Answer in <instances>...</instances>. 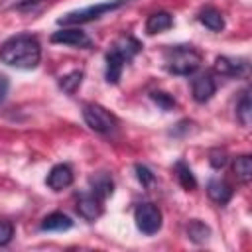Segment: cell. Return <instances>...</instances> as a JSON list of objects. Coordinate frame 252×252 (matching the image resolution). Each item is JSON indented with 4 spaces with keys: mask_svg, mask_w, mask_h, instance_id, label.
Listing matches in <instances>:
<instances>
[{
    "mask_svg": "<svg viewBox=\"0 0 252 252\" xmlns=\"http://www.w3.org/2000/svg\"><path fill=\"white\" fill-rule=\"evenodd\" d=\"M0 61L16 69H35L41 61V43L32 33H18L0 45Z\"/></svg>",
    "mask_w": 252,
    "mask_h": 252,
    "instance_id": "1",
    "label": "cell"
},
{
    "mask_svg": "<svg viewBox=\"0 0 252 252\" xmlns=\"http://www.w3.org/2000/svg\"><path fill=\"white\" fill-rule=\"evenodd\" d=\"M142 41L136 39L132 33H122L118 35L110 49L104 53V61H106V71H104V79L110 85H118L124 67L142 51Z\"/></svg>",
    "mask_w": 252,
    "mask_h": 252,
    "instance_id": "2",
    "label": "cell"
},
{
    "mask_svg": "<svg viewBox=\"0 0 252 252\" xmlns=\"http://www.w3.org/2000/svg\"><path fill=\"white\" fill-rule=\"evenodd\" d=\"M203 55L195 45L179 43V45H167L163 51V67L171 75H193L201 67Z\"/></svg>",
    "mask_w": 252,
    "mask_h": 252,
    "instance_id": "3",
    "label": "cell"
},
{
    "mask_svg": "<svg viewBox=\"0 0 252 252\" xmlns=\"http://www.w3.org/2000/svg\"><path fill=\"white\" fill-rule=\"evenodd\" d=\"M128 2L132 0H106V2H98V4H91V6H85V8H79V10H73V12H67L63 14L61 18H57V24L59 26H81V24H89V22H94L98 18H102L104 14L108 12H114L122 6H126Z\"/></svg>",
    "mask_w": 252,
    "mask_h": 252,
    "instance_id": "4",
    "label": "cell"
},
{
    "mask_svg": "<svg viewBox=\"0 0 252 252\" xmlns=\"http://www.w3.org/2000/svg\"><path fill=\"white\" fill-rule=\"evenodd\" d=\"M81 114L85 124L100 136H112L118 130V118L98 102H85Z\"/></svg>",
    "mask_w": 252,
    "mask_h": 252,
    "instance_id": "5",
    "label": "cell"
},
{
    "mask_svg": "<svg viewBox=\"0 0 252 252\" xmlns=\"http://www.w3.org/2000/svg\"><path fill=\"white\" fill-rule=\"evenodd\" d=\"M134 220L142 234L152 236L161 228V211L154 203H140L134 209Z\"/></svg>",
    "mask_w": 252,
    "mask_h": 252,
    "instance_id": "6",
    "label": "cell"
},
{
    "mask_svg": "<svg viewBox=\"0 0 252 252\" xmlns=\"http://www.w3.org/2000/svg\"><path fill=\"white\" fill-rule=\"evenodd\" d=\"M51 43H61V45H69L75 49H91L94 43L93 39L79 28L75 26H65L63 30H57L51 33Z\"/></svg>",
    "mask_w": 252,
    "mask_h": 252,
    "instance_id": "7",
    "label": "cell"
},
{
    "mask_svg": "<svg viewBox=\"0 0 252 252\" xmlns=\"http://www.w3.org/2000/svg\"><path fill=\"white\" fill-rule=\"evenodd\" d=\"M102 203L104 201H100L93 191H81L75 197V209H77L79 217L89 222L96 220L102 215Z\"/></svg>",
    "mask_w": 252,
    "mask_h": 252,
    "instance_id": "8",
    "label": "cell"
},
{
    "mask_svg": "<svg viewBox=\"0 0 252 252\" xmlns=\"http://www.w3.org/2000/svg\"><path fill=\"white\" fill-rule=\"evenodd\" d=\"M217 93V83L211 73H199L191 79V96L197 104H205Z\"/></svg>",
    "mask_w": 252,
    "mask_h": 252,
    "instance_id": "9",
    "label": "cell"
},
{
    "mask_svg": "<svg viewBox=\"0 0 252 252\" xmlns=\"http://www.w3.org/2000/svg\"><path fill=\"white\" fill-rule=\"evenodd\" d=\"M215 73L224 75V77H242L248 73V61L242 57H228V55H219L213 65Z\"/></svg>",
    "mask_w": 252,
    "mask_h": 252,
    "instance_id": "10",
    "label": "cell"
},
{
    "mask_svg": "<svg viewBox=\"0 0 252 252\" xmlns=\"http://www.w3.org/2000/svg\"><path fill=\"white\" fill-rule=\"evenodd\" d=\"M73 179H75L73 167L69 163H57L49 169V173L45 177V183L51 191H63V189L73 185Z\"/></svg>",
    "mask_w": 252,
    "mask_h": 252,
    "instance_id": "11",
    "label": "cell"
},
{
    "mask_svg": "<svg viewBox=\"0 0 252 252\" xmlns=\"http://www.w3.org/2000/svg\"><path fill=\"white\" fill-rule=\"evenodd\" d=\"M207 195L213 203H217L219 207H224L226 203H230L232 195H234V189L232 185L222 179V177H211L207 181Z\"/></svg>",
    "mask_w": 252,
    "mask_h": 252,
    "instance_id": "12",
    "label": "cell"
},
{
    "mask_svg": "<svg viewBox=\"0 0 252 252\" xmlns=\"http://www.w3.org/2000/svg\"><path fill=\"white\" fill-rule=\"evenodd\" d=\"M89 187L100 201H106L114 193V179L108 171H96L89 177Z\"/></svg>",
    "mask_w": 252,
    "mask_h": 252,
    "instance_id": "13",
    "label": "cell"
},
{
    "mask_svg": "<svg viewBox=\"0 0 252 252\" xmlns=\"http://www.w3.org/2000/svg\"><path fill=\"white\" fill-rule=\"evenodd\" d=\"M197 20H199V24H203L205 28H209L211 32H222L224 30V16L215 6L201 8L199 14H197Z\"/></svg>",
    "mask_w": 252,
    "mask_h": 252,
    "instance_id": "14",
    "label": "cell"
},
{
    "mask_svg": "<svg viewBox=\"0 0 252 252\" xmlns=\"http://www.w3.org/2000/svg\"><path fill=\"white\" fill-rule=\"evenodd\" d=\"M173 26V16L165 10H158V12H152L146 20V32L150 35H156V33H161V32H167L169 28Z\"/></svg>",
    "mask_w": 252,
    "mask_h": 252,
    "instance_id": "15",
    "label": "cell"
},
{
    "mask_svg": "<svg viewBox=\"0 0 252 252\" xmlns=\"http://www.w3.org/2000/svg\"><path fill=\"white\" fill-rule=\"evenodd\" d=\"M39 226L45 232L47 230H51V232H63V230L73 228V220H71L69 215H65L61 211H53V213H49V215L43 217V220H41Z\"/></svg>",
    "mask_w": 252,
    "mask_h": 252,
    "instance_id": "16",
    "label": "cell"
},
{
    "mask_svg": "<svg viewBox=\"0 0 252 252\" xmlns=\"http://www.w3.org/2000/svg\"><path fill=\"white\" fill-rule=\"evenodd\" d=\"M173 173H175L179 185H181L185 191H195V189H197V179H195L191 167H189L183 159H177V161L173 163Z\"/></svg>",
    "mask_w": 252,
    "mask_h": 252,
    "instance_id": "17",
    "label": "cell"
},
{
    "mask_svg": "<svg viewBox=\"0 0 252 252\" xmlns=\"http://www.w3.org/2000/svg\"><path fill=\"white\" fill-rule=\"evenodd\" d=\"M185 230H187V238L191 242H195V244H205L211 238V228L203 220H199V219H191L187 222Z\"/></svg>",
    "mask_w": 252,
    "mask_h": 252,
    "instance_id": "18",
    "label": "cell"
},
{
    "mask_svg": "<svg viewBox=\"0 0 252 252\" xmlns=\"http://www.w3.org/2000/svg\"><path fill=\"white\" fill-rule=\"evenodd\" d=\"M232 171L236 175V179L244 185L250 183L252 179V158L248 154H242V156H236L234 158V163H232Z\"/></svg>",
    "mask_w": 252,
    "mask_h": 252,
    "instance_id": "19",
    "label": "cell"
},
{
    "mask_svg": "<svg viewBox=\"0 0 252 252\" xmlns=\"http://www.w3.org/2000/svg\"><path fill=\"white\" fill-rule=\"evenodd\" d=\"M83 77H85V73L77 69V71H71V73L59 77L57 85H59V89H61L65 94H75V91H77V89L81 87V83H83Z\"/></svg>",
    "mask_w": 252,
    "mask_h": 252,
    "instance_id": "20",
    "label": "cell"
},
{
    "mask_svg": "<svg viewBox=\"0 0 252 252\" xmlns=\"http://www.w3.org/2000/svg\"><path fill=\"white\" fill-rule=\"evenodd\" d=\"M236 120L242 124V126H248L250 124V94H248V89L242 91L238 102H236Z\"/></svg>",
    "mask_w": 252,
    "mask_h": 252,
    "instance_id": "21",
    "label": "cell"
},
{
    "mask_svg": "<svg viewBox=\"0 0 252 252\" xmlns=\"http://www.w3.org/2000/svg\"><path fill=\"white\" fill-rule=\"evenodd\" d=\"M150 98H152L163 112H169V110H173V108L177 106L175 98H173L169 93H165V91H152V93H150Z\"/></svg>",
    "mask_w": 252,
    "mask_h": 252,
    "instance_id": "22",
    "label": "cell"
},
{
    "mask_svg": "<svg viewBox=\"0 0 252 252\" xmlns=\"http://www.w3.org/2000/svg\"><path fill=\"white\" fill-rule=\"evenodd\" d=\"M228 161V152L224 148H213L209 150V163L213 169H222Z\"/></svg>",
    "mask_w": 252,
    "mask_h": 252,
    "instance_id": "23",
    "label": "cell"
},
{
    "mask_svg": "<svg viewBox=\"0 0 252 252\" xmlns=\"http://www.w3.org/2000/svg\"><path fill=\"white\" fill-rule=\"evenodd\" d=\"M39 2L43 0H0V8L2 10H28Z\"/></svg>",
    "mask_w": 252,
    "mask_h": 252,
    "instance_id": "24",
    "label": "cell"
},
{
    "mask_svg": "<svg viewBox=\"0 0 252 252\" xmlns=\"http://www.w3.org/2000/svg\"><path fill=\"white\" fill-rule=\"evenodd\" d=\"M134 171H136V177L142 183V187H150L154 183V179H156L154 173H152V169L148 165H144V163H136L134 165Z\"/></svg>",
    "mask_w": 252,
    "mask_h": 252,
    "instance_id": "25",
    "label": "cell"
},
{
    "mask_svg": "<svg viewBox=\"0 0 252 252\" xmlns=\"http://www.w3.org/2000/svg\"><path fill=\"white\" fill-rule=\"evenodd\" d=\"M14 238V224L10 220H0V246H8Z\"/></svg>",
    "mask_w": 252,
    "mask_h": 252,
    "instance_id": "26",
    "label": "cell"
},
{
    "mask_svg": "<svg viewBox=\"0 0 252 252\" xmlns=\"http://www.w3.org/2000/svg\"><path fill=\"white\" fill-rule=\"evenodd\" d=\"M8 91H10V81H8V77L4 73H0V104L6 100Z\"/></svg>",
    "mask_w": 252,
    "mask_h": 252,
    "instance_id": "27",
    "label": "cell"
}]
</instances>
